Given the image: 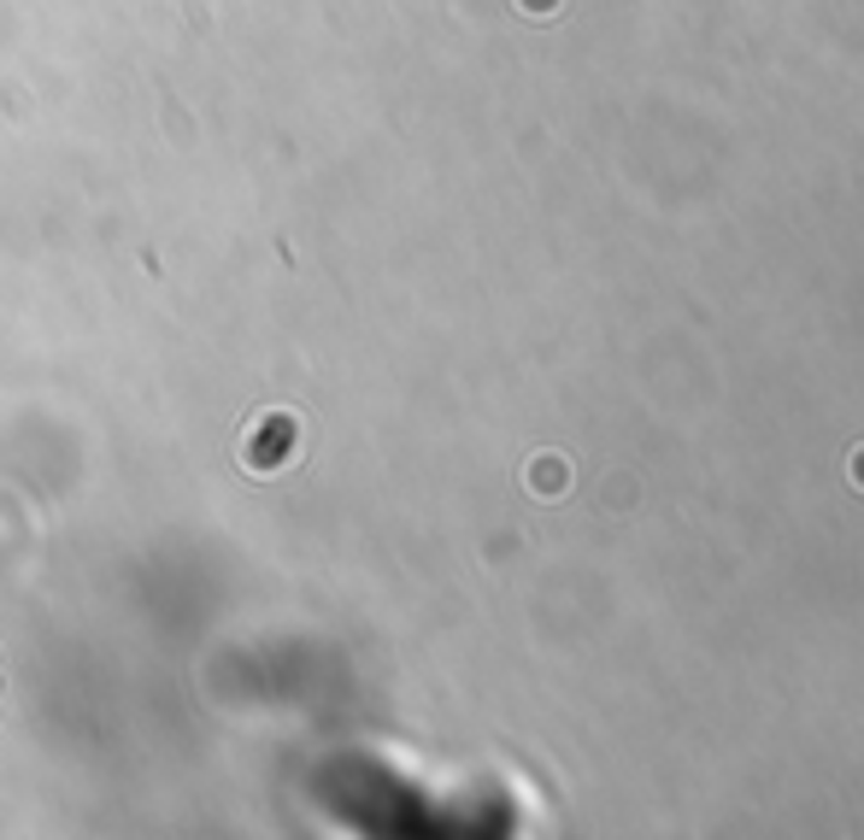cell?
Here are the masks:
<instances>
[{"label": "cell", "mask_w": 864, "mask_h": 840, "mask_svg": "<svg viewBox=\"0 0 864 840\" xmlns=\"http://www.w3.org/2000/svg\"><path fill=\"white\" fill-rule=\"evenodd\" d=\"M529 482H536V494H541V500H559V494H565V459H536Z\"/></svg>", "instance_id": "1"}, {"label": "cell", "mask_w": 864, "mask_h": 840, "mask_svg": "<svg viewBox=\"0 0 864 840\" xmlns=\"http://www.w3.org/2000/svg\"><path fill=\"white\" fill-rule=\"evenodd\" d=\"M853 476H859V488H864V453L853 459Z\"/></svg>", "instance_id": "2"}]
</instances>
